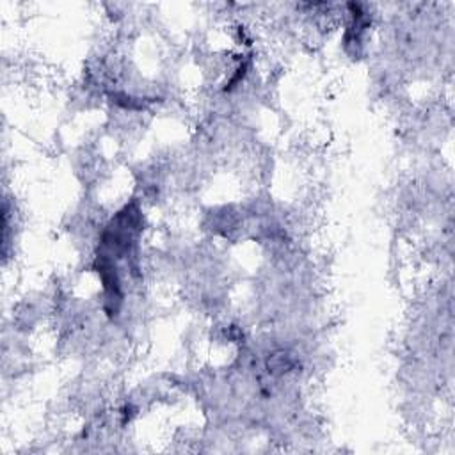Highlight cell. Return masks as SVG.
<instances>
[{
    "label": "cell",
    "instance_id": "6da1fadb",
    "mask_svg": "<svg viewBox=\"0 0 455 455\" xmlns=\"http://www.w3.org/2000/svg\"><path fill=\"white\" fill-rule=\"evenodd\" d=\"M142 229V213L135 203L126 204L107 226L101 236V245L107 252H101L108 258H121L130 252L137 243L139 233Z\"/></svg>",
    "mask_w": 455,
    "mask_h": 455
}]
</instances>
